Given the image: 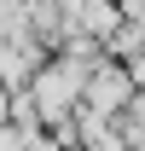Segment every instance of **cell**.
Returning <instances> with one entry per match:
<instances>
[{
    "label": "cell",
    "mask_w": 145,
    "mask_h": 151,
    "mask_svg": "<svg viewBox=\"0 0 145 151\" xmlns=\"http://www.w3.org/2000/svg\"><path fill=\"white\" fill-rule=\"evenodd\" d=\"M93 111H99V116H110V111H122V81H116V76H105V81L93 87Z\"/></svg>",
    "instance_id": "cell-1"
},
{
    "label": "cell",
    "mask_w": 145,
    "mask_h": 151,
    "mask_svg": "<svg viewBox=\"0 0 145 151\" xmlns=\"http://www.w3.org/2000/svg\"><path fill=\"white\" fill-rule=\"evenodd\" d=\"M0 151H29V134H23V128H6V122H0Z\"/></svg>",
    "instance_id": "cell-2"
}]
</instances>
